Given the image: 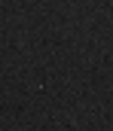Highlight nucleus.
Listing matches in <instances>:
<instances>
[]
</instances>
